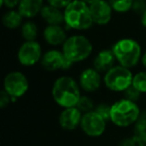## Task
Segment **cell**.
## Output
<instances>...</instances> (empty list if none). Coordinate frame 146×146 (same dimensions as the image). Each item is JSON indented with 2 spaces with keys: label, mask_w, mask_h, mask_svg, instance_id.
Listing matches in <instances>:
<instances>
[{
  "label": "cell",
  "mask_w": 146,
  "mask_h": 146,
  "mask_svg": "<svg viewBox=\"0 0 146 146\" xmlns=\"http://www.w3.org/2000/svg\"><path fill=\"white\" fill-rule=\"evenodd\" d=\"M107 121L99 115L97 112L90 111L82 116L80 129L82 133L90 138L101 137L107 129Z\"/></svg>",
  "instance_id": "obj_8"
},
{
  "label": "cell",
  "mask_w": 146,
  "mask_h": 146,
  "mask_svg": "<svg viewBox=\"0 0 146 146\" xmlns=\"http://www.w3.org/2000/svg\"><path fill=\"white\" fill-rule=\"evenodd\" d=\"M122 96H123V98H126V100L138 104V102L140 100L142 94H140V92H139L138 90H136V88H133L132 86H131L130 88H128L124 92H123Z\"/></svg>",
  "instance_id": "obj_25"
},
{
  "label": "cell",
  "mask_w": 146,
  "mask_h": 146,
  "mask_svg": "<svg viewBox=\"0 0 146 146\" xmlns=\"http://www.w3.org/2000/svg\"><path fill=\"white\" fill-rule=\"evenodd\" d=\"M43 37L51 46L63 45L67 40L66 33L60 25H48L43 31Z\"/></svg>",
  "instance_id": "obj_15"
},
{
  "label": "cell",
  "mask_w": 146,
  "mask_h": 146,
  "mask_svg": "<svg viewBox=\"0 0 146 146\" xmlns=\"http://www.w3.org/2000/svg\"><path fill=\"white\" fill-rule=\"evenodd\" d=\"M64 21L75 30H86L91 27L93 20L89 5L81 0H73L64 9Z\"/></svg>",
  "instance_id": "obj_4"
},
{
  "label": "cell",
  "mask_w": 146,
  "mask_h": 146,
  "mask_svg": "<svg viewBox=\"0 0 146 146\" xmlns=\"http://www.w3.org/2000/svg\"><path fill=\"white\" fill-rule=\"evenodd\" d=\"M83 113L77 108H63L59 112L58 124L60 128L64 131H74L77 128H80Z\"/></svg>",
  "instance_id": "obj_12"
},
{
  "label": "cell",
  "mask_w": 146,
  "mask_h": 146,
  "mask_svg": "<svg viewBox=\"0 0 146 146\" xmlns=\"http://www.w3.org/2000/svg\"><path fill=\"white\" fill-rule=\"evenodd\" d=\"M93 23L97 25H106L112 17V8L108 1L97 0L89 5Z\"/></svg>",
  "instance_id": "obj_13"
},
{
  "label": "cell",
  "mask_w": 146,
  "mask_h": 146,
  "mask_svg": "<svg viewBox=\"0 0 146 146\" xmlns=\"http://www.w3.org/2000/svg\"><path fill=\"white\" fill-rule=\"evenodd\" d=\"M11 96L7 94L6 92H4L3 90L0 92V108L3 110V108H6L9 104H11Z\"/></svg>",
  "instance_id": "obj_28"
},
{
  "label": "cell",
  "mask_w": 146,
  "mask_h": 146,
  "mask_svg": "<svg viewBox=\"0 0 146 146\" xmlns=\"http://www.w3.org/2000/svg\"><path fill=\"white\" fill-rule=\"evenodd\" d=\"M110 110H111V104L105 102H101L96 104L94 111L97 112L101 117H103L107 122H109L110 119Z\"/></svg>",
  "instance_id": "obj_24"
},
{
  "label": "cell",
  "mask_w": 146,
  "mask_h": 146,
  "mask_svg": "<svg viewBox=\"0 0 146 146\" xmlns=\"http://www.w3.org/2000/svg\"><path fill=\"white\" fill-rule=\"evenodd\" d=\"M116 59L113 54L112 50H102L96 55L93 60V67L100 74H106L109 70L112 69L116 63Z\"/></svg>",
  "instance_id": "obj_14"
},
{
  "label": "cell",
  "mask_w": 146,
  "mask_h": 146,
  "mask_svg": "<svg viewBox=\"0 0 146 146\" xmlns=\"http://www.w3.org/2000/svg\"><path fill=\"white\" fill-rule=\"evenodd\" d=\"M133 74L130 69L116 65L104 74L103 85L112 92H123L132 86Z\"/></svg>",
  "instance_id": "obj_6"
},
{
  "label": "cell",
  "mask_w": 146,
  "mask_h": 146,
  "mask_svg": "<svg viewBox=\"0 0 146 146\" xmlns=\"http://www.w3.org/2000/svg\"><path fill=\"white\" fill-rule=\"evenodd\" d=\"M29 81L23 73L13 71L8 73L3 80V90L11 98H20L27 94Z\"/></svg>",
  "instance_id": "obj_7"
},
{
  "label": "cell",
  "mask_w": 146,
  "mask_h": 146,
  "mask_svg": "<svg viewBox=\"0 0 146 146\" xmlns=\"http://www.w3.org/2000/svg\"><path fill=\"white\" fill-rule=\"evenodd\" d=\"M22 17L21 14L18 12V10H9L5 12L2 17V23L8 29H16L19 26H22Z\"/></svg>",
  "instance_id": "obj_18"
},
{
  "label": "cell",
  "mask_w": 146,
  "mask_h": 146,
  "mask_svg": "<svg viewBox=\"0 0 146 146\" xmlns=\"http://www.w3.org/2000/svg\"><path fill=\"white\" fill-rule=\"evenodd\" d=\"M141 23H142V25L146 28V11H145V13L141 16Z\"/></svg>",
  "instance_id": "obj_32"
},
{
  "label": "cell",
  "mask_w": 146,
  "mask_h": 146,
  "mask_svg": "<svg viewBox=\"0 0 146 146\" xmlns=\"http://www.w3.org/2000/svg\"><path fill=\"white\" fill-rule=\"evenodd\" d=\"M137 140V145L138 146H146V131L141 134L135 135Z\"/></svg>",
  "instance_id": "obj_31"
},
{
  "label": "cell",
  "mask_w": 146,
  "mask_h": 146,
  "mask_svg": "<svg viewBox=\"0 0 146 146\" xmlns=\"http://www.w3.org/2000/svg\"><path fill=\"white\" fill-rule=\"evenodd\" d=\"M20 1L21 0H1V5L6 6L7 8H10L12 10L14 7L19 5Z\"/></svg>",
  "instance_id": "obj_30"
},
{
  "label": "cell",
  "mask_w": 146,
  "mask_h": 146,
  "mask_svg": "<svg viewBox=\"0 0 146 146\" xmlns=\"http://www.w3.org/2000/svg\"><path fill=\"white\" fill-rule=\"evenodd\" d=\"M38 34V28L32 21H26L21 26V36L26 42L35 41Z\"/></svg>",
  "instance_id": "obj_19"
},
{
  "label": "cell",
  "mask_w": 146,
  "mask_h": 146,
  "mask_svg": "<svg viewBox=\"0 0 146 146\" xmlns=\"http://www.w3.org/2000/svg\"><path fill=\"white\" fill-rule=\"evenodd\" d=\"M141 63H142L143 67L146 68V52L142 55V58H141Z\"/></svg>",
  "instance_id": "obj_33"
},
{
  "label": "cell",
  "mask_w": 146,
  "mask_h": 146,
  "mask_svg": "<svg viewBox=\"0 0 146 146\" xmlns=\"http://www.w3.org/2000/svg\"><path fill=\"white\" fill-rule=\"evenodd\" d=\"M42 19L46 22L48 25H60L64 21V12H62L58 8H55L53 6L44 5L40 13Z\"/></svg>",
  "instance_id": "obj_17"
},
{
  "label": "cell",
  "mask_w": 146,
  "mask_h": 146,
  "mask_svg": "<svg viewBox=\"0 0 146 146\" xmlns=\"http://www.w3.org/2000/svg\"><path fill=\"white\" fill-rule=\"evenodd\" d=\"M72 1L73 0H47V3L53 7L62 10L65 9Z\"/></svg>",
  "instance_id": "obj_27"
},
{
  "label": "cell",
  "mask_w": 146,
  "mask_h": 146,
  "mask_svg": "<svg viewBox=\"0 0 146 146\" xmlns=\"http://www.w3.org/2000/svg\"><path fill=\"white\" fill-rule=\"evenodd\" d=\"M81 1L85 2L86 4H88V5H90V4H92V3H93V2L97 1V0H81Z\"/></svg>",
  "instance_id": "obj_34"
},
{
  "label": "cell",
  "mask_w": 146,
  "mask_h": 146,
  "mask_svg": "<svg viewBox=\"0 0 146 146\" xmlns=\"http://www.w3.org/2000/svg\"><path fill=\"white\" fill-rule=\"evenodd\" d=\"M43 0H21L18 5V12L23 18H33L41 13Z\"/></svg>",
  "instance_id": "obj_16"
},
{
  "label": "cell",
  "mask_w": 146,
  "mask_h": 146,
  "mask_svg": "<svg viewBox=\"0 0 146 146\" xmlns=\"http://www.w3.org/2000/svg\"><path fill=\"white\" fill-rule=\"evenodd\" d=\"M140 112L141 108L138 104L121 98L111 104L109 122L118 128L132 127L140 115Z\"/></svg>",
  "instance_id": "obj_2"
},
{
  "label": "cell",
  "mask_w": 146,
  "mask_h": 146,
  "mask_svg": "<svg viewBox=\"0 0 146 146\" xmlns=\"http://www.w3.org/2000/svg\"><path fill=\"white\" fill-rule=\"evenodd\" d=\"M92 51L93 46L91 42L82 35L69 37L62 45V53L65 58L73 64L86 60L91 55Z\"/></svg>",
  "instance_id": "obj_5"
},
{
  "label": "cell",
  "mask_w": 146,
  "mask_h": 146,
  "mask_svg": "<svg viewBox=\"0 0 146 146\" xmlns=\"http://www.w3.org/2000/svg\"><path fill=\"white\" fill-rule=\"evenodd\" d=\"M134 0H108L112 10L119 13H125L132 8Z\"/></svg>",
  "instance_id": "obj_21"
},
{
  "label": "cell",
  "mask_w": 146,
  "mask_h": 146,
  "mask_svg": "<svg viewBox=\"0 0 146 146\" xmlns=\"http://www.w3.org/2000/svg\"><path fill=\"white\" fill-rule=\"evenodd\" d=\"M137 1H144V2H145L146 0H137Z\"/></svg>",
  "instance_id": "obj_35"
},
{
  "label": "cell",
  "mask_w": 146,
  "mask_h": 146,
  "mask_svg": "<svg viewBox=\"0 0 146 146\" xmlns=\"http://www.w3.org/2000/svg\"><path fill=\"white\" fill-rule=\"evenodd\" d=\"M42 49L38 42H24L17 53V60L23 67H32L42 59Z\"/></svg>",
  "instance_id": "obj_9"
},
{
  "label": "cell",
  "mask_w": 146,
  "mask_h": 146,
  "mask_svg": "<svg viewBox=\"0 0 146 146\" xmlns=\"http://www.w3.org/2000/svg\"><path fill=\"white\" fill-rule=\"evenodd\" d=\"M96 104L93 100V98L88 94H82L79 102L76 104V108L82 112V113H87V112L93 111L95 110Z\"/></svg>",
  "instance_id": "obj_20"
},
{
  "label": "cell",
  "mask_w": 146,
  "mask_h": 146,
  "mask_svg": "<svg viewBox=\"0 0 146 146\" xmlns=\"http://www.w3.org/2000/svg\"><path fill=\"white\" fill-rule=\"evenodd\" d=\"M111 50L119 65L127 69L134 68L142 58L140 45L133 39L125 38L117 41Z\"/></svg>",
  "instance_id": "obj_3"
},
{
  "label": "cell",
  "mask_w": 146,
  "mask_h": 146,
  "mask_svg": "<svg viewBox=\"0 0 146 146\" xmlns=\"http://www.w3.org/2000/svg\"><path fill=\"white\" fill-rule=\"evenodd\" d=\"M118 146H138L137 145L136 136L134 134H132V135H126V136L122 137L119 140Z\"/></svg>",
  "instance_id": "obj_26"
},
{
  "label": "cell",
  "mask_w": 146,
  "mask_h": 146,
  "mask_svg": "<svg viewBox=\"0 0 146 146\" xmlns=\"http://www.w3.org/2000/svg\"><path fill=\"white\" fill-rule=\"evenodd\" d=\"M132 87L135 88L140 94H146V71H141L133 76Z\"/></svg>",
  "instance_id": "obj_22"
},
{
  "label": "cell",
  "mask_w": 146,
  "mask_h": 146,
  "mask_svg": "<svg viewBox=\"0 0 146 146\" xmlns=\"http://www.w3.org/2000/svg\"><path fill=\"white\" fill-rule=\"evenodd\" d=\"M82 96L78 81L70 76H61L54 81L51 88L52 100L59 108H75Z\"/></svg>",
  "instance_id": "obj_1"
},
{
  "label": "cell",
  "mask_w": 146,
  "mask_h": 146,
  "mask_svg": "<svg viewBox=\"0 0 146 146\" xmlns=\"http://www.w3.org/2000/svg\"><path fill=\"white\" fill-rule=\"evenodd\" d=\"M80 88L86 94L96 92L103 84V77L94 68H87L80 73L78 78Z\"/></svg>",
  "instance_id": "obj_11"
},
{
  "label": "cell",
  "mask_w": 146,
  "mask_h": 146,
  "mask_svg": "<svg viewBox=\"0 0 146 146\" xmlns=\"http://www.w3.org/2000/svg\"><path fill=\"white\" fill-rule=\"evenodd\" d=\"M146 131V110H141L140 115L137 118L135 124L132 126V132L134 135H138Z\"/></svg>",
  "instance_id": "obj_23"
},
{
  "label": "cell",
  "mask_w": 146,
  "mask_h": 146,
  "mask_svg": "<svg viewBox=\"0 0 146 146\" xmlns=\"http://www.w3.org/2000/svg\"><path fill=\"white\" fill-rule=\"evenodd\" d=\"M131 9L134 12H136V13L141 14V16H142L146 11V3L144 1H137V0H134Z\"/></svg>",
  "instance_id": "obj_29"
},
{
  "label": "cell",
  "mask_w": 146,
  "mask_h": 146,
  "mask_svg": "<svg viewBox=\"0 0 146 146\" xmlns=\"http://www.w3.org/2000/svg\"><path fill=\"white\" fill-rule=\"evenodd\" d=\"M40 64L47 72H56L59 70L67 71L73 66V63L65 58L62 51L59 50H49L44 53Z\"/></svg>",
  "instance_id": "obj_10"
}]
</instances>
